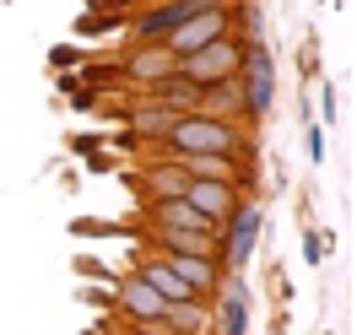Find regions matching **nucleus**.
<instances>
[{
    "instance_id": "nucleus-1",
    "label": "nucleus",
    "mask_w": 357,
    "mask_h": 335,
    "mask_svg": "<svg viewBox=\"0 0 357 335\" xmlns=\"http://www.w3.org/2000/svg\"><path fill=\"white\" fill-rule=\"evenodd\" d=\"M162 157H244L249 152V130L233 119H211V114H184L168 125L162 135Z\"/></svg>"
},
{
    "instance_id": "nucleus-2",
    "label": "nucleus",
    "mask_w": 357,
    "mask_h": 335,
    "mask_svg": "<svg viewBox=\"0 0 357 335\" xmlns=\"http://www.w3.org/2000/svg\"><path fill=\"white\" fill-rule=\"evenodd\" d=\"M260 227H266V211L255 201H238V211L222 222V233H217V265L227 270V276H238V270L249 265V254L260 249Z\"/></svg>"
},
{
    "instance_id": "nucleus-3",
    "label": "nucleus",
    "mask_w": 357,
    "mask_h": 335,
    "mask_svg": "<svg viewBox=\"0 0 357 335\" xmlns=\"http://www.w3.org/2000/svg\"><path fill=\"white\" fill-rule=\"evenodd\" d=\"M174 70L184 76V81H195V87L227 81V76H238V70H244V38H238V33H222L217 44H206V49H195V54H184Z\"/></svg>"
},
{
    "instance_id": "nucleus-4",
    "label": "nucleus",
    "mask_w": 357,
    "mask_h": 335,
    "mask_svg": "<svg viewBox=\"0 0 357 335\" xmlns=\"http://www.w3.org/2000/svg\"><path fill=\"white\" fill-rule=\"evenodd\" d=\"M233 17H238V6L233 0H217V6H206V11H195L184 27H174L168 38H162V49L174 54V60H184V54H195V49L217 44L222 33H233Z\"/></svg>"
},
{
    "instance_id": "nucleus-5",
    "label": "nucleus",
    "mask_w": 357,
    "mask_h": 335,
    "mask_svg": "<svg viewBox=\"0 0 357 335\" xmlns=\"http://www.w3.org/2000/svg\"><path fill=\"white\" fill-rule=\"evenodd\" d=\"M238 87H244V109H249V125L255 119H266L271 103H276V60H271V49L255 38L244 44V70H238Z\"/></svg>"
},
{
    "instance_id": "nucleus-6",
    "label": "nucleus",
    "mask_w": 357,
    "mask_h": 335,
    "mask_svg": "<svg viewBox=\"0 0 357 335\" xmlns=\"http://www.w3.org/2000/svg\"><path fill=\"white\" fill-rule=\"evenodd\" d=\"M162 297H157L135 270H125L119 276V287H114V319L125 325V330H146V325H162Z\"/></svg>"
},
{
    "instance_id": "nucleus-7",
    "label": "nucleus",
    "mask_w": 357,
    "mask_h": 335,
    "mask_svg": "<svg viewBox=\"0 0 357 335\" xmlns=\"http://www.w3.org/2000/svg\"><path fill=\"white\" fill-rule=\"evenodd\" d=\"M174 54L162 44H130L119 54V70H125V92H152L157 81H168L174 76Z\"/></svg>"
},
{
    "instance_id": "nucleus-8",
    "label": "nucleus",
    "mask_w": 357,
    "mask_h": 335,
    "mask_svg": "<svg viewBox=\"0 0 357 335\" xmlns=\"http://www.w3.org/2000/svg\"><path fill=\"white\" fill-rule=\"evenodd\" d=\"M135 184H141V201H178V195L190 189V173L178 168L174 157H162V152H146V162H141Z\"/></svg>"
},
{
    "instance_id": "nucleus-9",
    "label": "nucleus",
    "mask_w": 357,
    "mask_h": 335,
    "mask_svg": "<svg viewBox=\"0 0 357 335\" xmlns=\"http://www.w3.org/2000/svg\"><path fill=\"white\" fill-rule=\"evenodd\" d=\"M184 201H190V211L195 217H206L211 227H222L233 211H238V201H244V189H233V184H206V179H190V189H184Z\"/></svg>"
},
{
    "instance_id": "nucleus-10",
    "label": "nucleus",
    "mask_w": 357,
    "mask_h": 335,
    "mask_svg": "<svg viewBox=\"0 0 357 335\" xmlns=\"http://www.w3.org/2000/svg\"><path fill=\"white\" fill-rule=\"evenodd\" d=\"M222 297H211V319H217V335H249V287L244 276H222Z\"/></svg>"
},
{
    "instance_id": "nucleus-11",
    "label": "nucleus",
    "mask_w": 357,
    "mask_h": 335,
    "mask_svg": "<svg viewBox=\"0 0 357 335\" xmlns=\"http://www.w3.org/2000/svg\"><path fill=\"white\" fill-rule=\"evenodd\" d=\"M141 217H146L152 233H222V227H211L206 217H195L184 195H178V201H146V205H141Z\"/></svg>"
},
{
    "instance_id": "nucleus-12",
    "label": "nucleus",
    "mask_w": 357,
    "mask_h": 335,
    "mask_svg": "<svg viewBox=\"0 0 357 335\" xmlns=\"http://www.w3.org/2000/svg\"><path fill=\"white\" fill-rule=\"evenodd\" d=\"M201 114H211V119H233V125H244V130H249V109H244V87H238V76L201 87Z\"/></svg>"
},
{
    "instance_id": "nucleus-13",
    "label": "nucleus",
    "mask_w": 357,
    "mask_h": 335,
    "mask_svg": "<svg viewBox=\"0 0 357 335\" xmlns=\"http://www.w3.org/2000/svg\"><path fill=\"white\" fill-rule=\"evenodd\" d=\"M146 98H152L157 109H168L174 119H184V114H201V87H195V81H184L178 70L168 76V81H157Z\"/></svg>"
},
{
    "instance_id": "nucleus-14",
    "label": "nucleus",
    "mask_w": 357,
    "mask_h": 335,
    "mask_svg": "<svg viewBox=\"0 0 357 335\" xmlns=\"http://www.w3.org/2000/svg\"><path fill=\"white\" fill-rule=\"evenodd\" d=\"M82 76V87L92 92V98H109V92H125V70H119V60H87V65L76 70Z\"/></svg>"
},
{
    "instance_id": "nucleus-15",
    "label": "nucleus",
    "mask_w": 357,
    "mask_h": 335,
    "mask_svg": "<svg viewBox=\"0 0 357 335\" xmlns=\"http://www.w3.org/2000/svg\"><path fill=\"white\" fill-rule=\"evenodd\" d=\"M76 276H82V281H92V287H119V276H125V270H114V265H103V260H98V254H76Z\"/></svg>"
},
{
    "instance_id": "nucleus-16",
    "label": "nucleus",
    "mask_w": 357,
    "mask_h": 335,
    "mask_svg": "<svg viewBox=\"0 0 357 335\" xmlns=\"http://www.w3.org/2000/svg\"><path fill=\"white\" fill-rule=\"evenodd\" d=\"M87 60H92V54H87L82 44H54V49H49V70H54V76H66V70H82Z\"/></svg>"
},
{
    "instance_id": "nucleus-17",
    "label": "nucleus",
    "mask_w": 357,
    "mask_h": 335,
    "mask_svg": "<svg viewBox=\"0 0 357 335\" xmlns=\"http://www.w3.org/2000/svg\"><path fill=\"white\" fill-rule=\"evenodd\" d=\"M70 233H76V238H114V233H125V227L103 222V217H70Z\"/></svg>"
},
{
    "instance_id": "nucleus-18",
    "label": "nucleus",
    "mask_w": 357,
    "mask_h": 335,
    "mask_svg": "<svg viewBox=\"0 0 357 335\" xmlns=\"http://www.w3.org/2000/svg\"><path fill=\"white\" fill-rule=\"evenodd\" d=\"M114 27H125V17H103V11H87V17L76 22V33H87V38H98V33H114Z\"/></svg>"
},
{
    "instance_id": "nucleus-19",
    "label": "nucleus",
    "mask_w": 357,
    "mask_h": 335,
    "mask_svg": "<svg viewBox=\"0 0 357 335\" xmlns=\"http://www.w3.org/2000/svg\"><path fill=\"white\" fill-rule=\"evenodd\" d=\"M82 303L98 313H114V287H82Z\"/></svg>"
},
{
    "instance_id": "nucleus-20",
    "label": "nucleus",
    "mask_w": 357,
    "mask_h": 335,
    "mask_svg": "<svg viewBox=\"0 0 357 335\" xmlns=\"http://www.w3.org/2000/svg\"><path fill=\"white\" fill-rule=\"evenodd\" d=\"M70 152H76V157H92V152H103V135H87V130H82V135H70Z\"/></svg>"
},
{
    "instance_id": "nucleus-21",
    "label": "nucleus",
    "mask_w": 357,
    "mask_h": 335,
    "mask_svg": "<svg viewBox=\"0 0 357 335\" xmlns=\"http://www.w3.org/2000/svg\"><path fill=\"white\" fill-rule=\"evenodd\" d=\"M87 173H119V157H114V152H92L87 157Z\"/></svg>"
},
{
    "instance_id": "nucleus-22",
    "label": "nucleus",
    "mask_w": 357,
    "mask_h": 335,
    "mask_svg": "<svg viewBox=\"0 0 357 335\" xmlns=\"http://www.w3.org/2000/svg\"><path fill=\"white\" fill-rule=\"evenodd\" d=\"M309 157L325 162V125H309Z\"/></svg>"
},
{
    "instance_id": "nucleus-23",
    "label": "nucleus",
    "mask_w": 357,
    "mask_h": 335,
    "mask_svg": "<svg viewBox=\"0 0 357 335\" xmlns=\"http://www.w3.org/2000/svg\"><path fill=\"white\" fill-rule=\"evenodd\" d=\"M303 254H309V265H319V260H325V238L309 233V238H303Z\"/></svg>"
},
{
    "instance_id": "nucleus-24",
    "label": "nucleus",
    "mask_w": 357,
    "mask_h": 335,
    "mask_svg": "<svg viewBox=\"0 0 357 335\" xmlns=\"http://www.w3.org/2000/svg\"><path fill=\"white\" fill-rule=\"evenodd\" d=\"M319 119H325V125H331V119H335V92H331V87L319 92Z\"/></svg>"
},
{
    "instance_id": "nucleus-25",
    "label": "nucleus",
    "mask_w": 357,
    "mask_h": 335,
    "mask_svg": "<svg viewBox=\"0 0 357 335\" xmlns=\"http://www.w3.org/2000/svg\"><path fill=\"white\" fill-rule=\"evenodd\" d=\"M109 335H135V330H125V325H119V330H109Z\"/></svg>"
},
{
    "instance_id": "nucleus-26",
    "label": "nucleus",
    "mask_w": 357,
    "mask_h": 335,
    "mask_svg": "<svg viewBox=\"0 0 357 335\" xmlns=\"http://www.w3.org/2000/svg\"><path fill=\"white\" fill-rule=\"evenodd\" d=\"M325 335H331V330H325Z\"/></svg>"
}]
</instances>
